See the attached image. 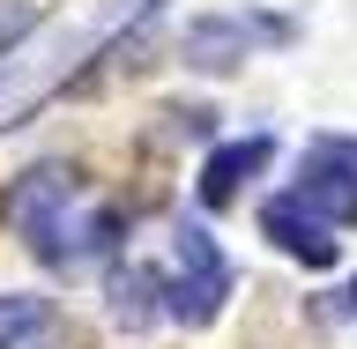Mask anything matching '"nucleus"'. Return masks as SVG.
I'll use <instances>...</instances> for the list:
<instances>
[{
  "instance_id": "nucleus-1",
  "label": "nucleus",
  "mask_w": 357,
  "mask_h": 349,
  "mask_svg": "<svg viewBox=\"0 0 357 349\" xmlns=\"http://www.w3.org/2000/svg\"><path fill=\"white\" fill-rule=\"evenodd\" d=\"M142 8H149V0H82V8H67L60 22H45L38 38H22L15 52L0 60V127L22 119L30 104H45V97H52L89 52H105Z\"/></svg>"
},
{
  "instance_id": "nucleus-2",
  "label": "nucleus",
  "mask_w": 357,
  "mask_h": 349,
  "mask_svg": "<svg viewBox=\"0 0 357 349\" xmlns=\"http://www.w3.org/2000/svg\"><path fill=\"white\" fill-rule=\"evenodd\" d=\"M8 223L22 231V245L38 253L45 267H75L82 253H97L112 231L105 208H82V178L67 164H38L8 186Z\"/></svg>"
},
{
  "instance_id": "nucleus-3",
  "label": "nucleus",
  "mask_w": 357,
  "mask_h": 349,
  "mask_svg": "<svg viewBox=\"0 0 357 349\" xmlns=\"http://www.w3.org/2000/svg\"><path fill=\"white\" fill-rule=\"evenodd\" d=\"M172 320H186V327H208L223 312V297H231V261H223V245L201 231V223H178L172 231Z\"/></svg>"
},
{
  "instance_id": "nucleus-4",
  "label": "nucleus",
  "mask_w": 357,
  "mask_h": 349,
  "mask_svg": "<svg viewBox=\"0 0 357 349\" xmlns=\"http://www.w3.org/2000/svg\"><path fill=\"white\" fill-rule=\"evenodd\" d=\"M298 201H305L320 223H357V141L350 134H320L298 164Z\"/></svg>"
},
{
  "instance_id": "nucleus-5",
  "label": "nucleus",
  "mask_w": 357,
  "mask_h": 349,
  "mask_svg": "<svg viewBox=\"0 0 357 349\" xmlns=\"http://www.w3.org/2000/svg\"><path fill=\"white\" fill-rule=\"evenodd\" d=\"M290 22H268V15H208L186 30V60L208 67V75H223V67H238L253 45H283Z\"/></svg>"
},
{
  "instance_id": "nucleus-6",
  "label": "nucleus",
  "mask_w": 357,
  "mask_h": 349,
  "mask_svg": "<svg viewBox=\"0 0 357 349\" xmlns=\"http://www.w3.org/2000/svg\"><path fill=\"white\" fill-rule=\"evenodd\" d=\"M261 231L283 245V253H298L305 267H328L335 261V223H320L298 194H275V201H268V208H261Z\"/></svg>"
},
{
  "instance_id": "nucleus-7",
  "label": "nucleus",
  "mask_w": 357,
  "mask_h": 349,
  "mask_svg": "<svg viewBox=\"0 0 357 349\" xmlns=\"http://www.w3.org/2000/svg\"><path fill=\"white\" fill-rule=\"evenodd\" d=\"M268 156H275V141H268V134H245V141L216 149L208 164H201V201H208V208H223V201H238V186H245L253 171H261Z\"/></svg>"
},
{
  "instance_id": "nucleus-8",
  "label": "nucleus",
  "mask_w": 357,
  "mask_h": 349,
  "mask_svg": "<svg viewBox=\"0 0 357 349\" xmlns=\"http://www.w3.org/2000/svg\"><path fill=\"white\" fill-rule=\"evenodd\" d=\"M45 327H52V305L45 297H30V290H8L0 297V349H30Z\"/></svg>"
},
{
  "instance_id": "nucleus-9",
  "label": "nucleus",
  "mask_w": 357,
  "mask_h": 349,
  "mask_svg": "<svg viewBox=\"0 0 357 349\" xmlns=\"http://www.w3.org/2000/svg\"><path fill=\"white\" fill-rule=\"evenodd\" d=\"M149 297H164V283H156L149 267H119V275H112V320H119V327H149Z\"/></svg>"
},
{
  "instance_id": "nucleus-10",
  "label": "nucleus",
  "mask_w": 357,
  "mask_h": 349,
  "mask_svg": "<svg viewBox=\"0 0 357 349\" xmlns=\"http://www.w3.org/2000/svg\"><path fill=\"white\" fill-rule=\"evenodd\" d=\"M335 312H357V283H350V290H342V297H335Z\"/></svg>"
}]
</instances>
